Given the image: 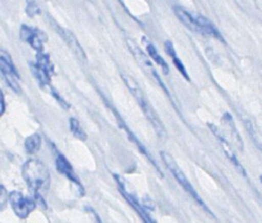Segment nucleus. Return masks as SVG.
I'll return each mask as SVG.
<instances>
[{"label": "nucleus", "instance_id": "nucleus-1", "mask_svg": "<svg viewBox=\"0 0 262 223\" xmlns=\"http://www.w3.org/2000/svg\"><path fill=\"white\" fill-rule=\"evenodd\" d=\"M22 175L25 183L34 194L37 205L40 204L42 207H45L46 204L43 202L42 195L47 193L50 185V174L47 167L40 160H28L23 165Z\"/></svg>", "mask_w": 262, "mask_h": 223}, {"label": "nucleus", "instance_id": "nucleus-2", "mask_svg": "<svg viewBox=\"0 0 262 223\" xmlns=\"http://www.w3.org/2000/svg\"><path fill=\"white\" fill-rule=\"evenodd\" d=\"M160 155H161V159H162L163 162H164V165L167 166V168L170 170V172L172 173V175L177 179V181L180 183V185H181L183 188H184V190H185L191 197H193V198H194L200 206H202V207H203L206 211H208L209 213L212 214V212H211L210 210H209V208L206 206L205 202H204L202 198H200V196L198 195V193L194 190V187L191 186V184L189 183L187 177L185 176L184 173H183L182 169L179 167V165L177 164V161L174 160V158L170 155V153L165 152V151H161Z\"/></svg>", "mask_w": 262, "mask_h": 223}, {"label": "nucleus", "instance_id": "nucleus-3", "mask_svg": "<svg viewBox=\"0 0 262 223\" xmlns=\"http://www.w3.org/2000/svg\"><path fill=\"white\" fill-rule=\"evenodd\" d=\"M9 203L11 204V207L17 217L25 219L29 217V214L35 210L37 206V202L31 197H25L22 193L13 191L9 194Z\"/></svg>", "mask_w": 262, "mask_h": 223}, {"label": "nucleus", "instance_id": "nucleus-4", "mask_svg": "<svg viewBox=\"0 0 262 223\" xmlns=\"http://www.w3.org/2000/svg\"><path fill=\"white\" fill-rule=\"evenodd\" d=\"M0 63H2V73L4 75L5 81L8 84V86L11 87L15 93L20 94L21 87H20V84L17 83V80L20 79L19 72L16 71V69L11 60V57L9 56V54L6 53V51H2Z\"/></svg>", "mask_w": 262, "mask_h": 223}, {"label": "nucleus", "instance_id": "nucleus-5", "mask_svg": "<svg viewBox=\"0 0 262 223\" xmlns=\"http://www.w3.org/2000/svg\"><path fill=\"white\" fill-rule=\"evenodd\" d=\"M208 126L209 128H210L211 132L214 134V136L216 137V140L220 142L222 148L225 152L226 157L229 158V160L232 162V164L234 165V167L237 169V171H239V172L242 173V175L246 176V172H245V169H244V167L241 165V162L238 160V158L236 157V155H235V152L233 151L232 147L230 146V143L229 141L226 140V136L222 133V131L220 130V127H217L215 124L213 123H208Z\"/></svg>", "mask_w": 262, "mask_h": 223}, {"label": "nucleus", "instance_id": "nucleus-6", "mask_svg": "<svg viewBox=\"0 0 262 223\" xmlns=\"http://www.w3.org/2000/svg\"><path fill=\"white\" fill-rule=\"evenodd\" d=\"M20 37L22 40L29 42L30 46L36 51H42L43 45L47 41V35L43 32L22 25L20 30Z\"/></svg>", "mask_w": 262, "mask_h": 223}, {"label": "nucleus", "instance_id": "nucleus-7", "mask_svg": "<svg viewBox=\"0 0 262 223\" xmlns=\"http://www.w3.org/2000/svg\"><path fill=\"white\" fill-rule=\"evenodd\" d=\"M56 168H57L59 173L67 176L69 179V181H71L77 187L78 195L83 196L84 188H83L82 183L80 182V180H78V177L74 173L71 164H70L69 160L63 155H61V153H58V156L56 158Z\"/></svg>", "mask_w": 262, "mask_h": 223}, {"label": "nucleus", "instance_id": "nucleus-8", "mask_svg": "<svg viewBox=\"0 0 262 223\" xmlns=\"http://www.w3.org/2000/svg\"><path fill=\"white\" fill-rule=\"evenodd\" d=\"M141 107L144 111L146 118L148 119V121H149L150 124L152 125L157 135L161 137V139H164V137L167 136V131H165V127L161 121V119L159 118L158 115H157L154 108L149 104H148L147 101H145L143 105H141Z\"/></svg>", "mask_w": 262, "mask_h": 223}, {"label": "nucleus", "instance_id": "nucleus-9", "mask_svg": "<svg viewBox=\"0 0 262 223\" xmlns=\"http://www.w3.org/2000/svg\"><path fill=\"white\" fill-rule=\"evenodd\" d=\"M174 13L179 18V20L185 25L186 28H188L189 30H191L193 32L196 33H200V28L198 25V22L196 20V15L189 13L187 10H185L184 8L176 6L173 8ZM202 34V33H200Z\"/></svg>", "mask_w": 262, "mask_h": 223}, {"label": "nucleus", "instance_id": "nucleus-10", "mask_svg": "<svg viewBox=\"0 0 262 223\" xmlns=\"http://www.w3.org/2000/svg\"><path fill=\"white\" fill-rule=\"evenodd\" d=\"M196 20L200 28V33L204 34V35H209L216 39H220L221 41H224V38L222 37L221 33L214 27V24L210 20H208L207 18H205V16L199 15V14H196Z\"/></svg>", "mask_w": 262, "mask_h": 223}, {"label": "nucleus", "instance_id": "nucleus-11", "mask_svg": "<svg viewBox=\"0 0 262 223\" xmlns=\"http://www.w3.org/2000/svg\"><path fill=\"white\" fill-rule=\"evenodd\" d=\"M126 42H127V46H128V49L130 51V54H132L135 57L136 61L139 64H141L143 68L149 69V70L152 71V73H154L155 70L152 69V64L150 62V57L148 58V56L144 53V51L141 49V47H139L135 41L130 40V39H127Z\"/></svg>", "mask_w": 262, "mask_h": 223}, {"label": "nucleus", "instance_id": "nucleus-12", "mask_svg": "<svg viewBox=\"0 0 262 223\" xmlns=\"http://www.w3.org/2000/svg\"><path fill=\"white\" fill-rule=\"evenodd\" d=\"M121 76H122V80L124 81L126 87L130 92V94H132L134 98L137 100L139 106L143 105L145 101H147L141 86H139V84L136 82L135 79H133L132 76H129L128 74H122Z\"/></svg>", "mask_w": 262, "mask_h": 223}, {"label": "nucleus", "instance_id": "nucleus-13", "mask_svg": "<svg viewBox=\"0 0 262 223\" xmlns=\"http://www.w3.org/2000/svg\"><path fill=\"white\" fill-rule=\"evenodd\" d=\"M164 49H165V53L168 54V56L171 57L172 61L174 63V65H176V68L179 70V72L182 74L183 78H184L186 81H190L189 79V75H188V72L186 70L185 65L183 64V62L180 60V58L178 57V54H177V50L176 48H174L172 41L170 40H167L164 42Z\"/></svg>", "mask_w": 262, "mask_h": 223}, {"label": "nucleus", "instance_id": "nucleus-14", "mask_svg": "<svg viewBox=\"0 0 262 223\" xmlns=\"http://www.w3.org/2000/svg\"><path fill=\"white\" fill-rule=\"evenodd\" d=\"M31 70L34 78L36 79L40 84V86H48V85H50L52 72L49 71L48 69L43 68L35 62V63H31Z\"/></svg>", "mask_w": 262, "mask_h": 223}, {"label": "nucleus", "instance_id": "nucleus-15", "mask_svg": "<svg viewBox=\"0 0 262 223\" xmlns=\"http://www.w3.org/2000/svg\"><path fill=\"white\" fill-rule=\"evenodd\" d=\"M63 35H64V38L67 40V44L69 45L70 49H71L73 51V54L80 59V60H83V61H86V54L85 51L83 49V47L81 46L80 42H78L77 38L75 37L74 34L72 32L70 31H63Z\"/></svg>", "mask_w": 262, "mask_h": 223}, {"label": "nucleus", "instance_id": "nucleus-16", "mask_svg": "<svg viewBox=\"0 0 262 223\" xmlns=\"http://www.w3.org/2000/svg\"><path fill=\"white\" fill-rule=\"evenodd\" d=\"M146 48H147L148 56H149L154 60V61L161 68L162 72L165 75H168L169 72H170L169 65H168L167 62H165V60L161 57V55L158 53V50H157V48L151 44V42H147Z\"/></svg>", "mask_w": 262, "mask_h": 223}, {"label": "nucleus", "instance_id": "nucleus-17", "mask_svg": "<svg viewBox=\"0 0 262 223\" xmlns=\"http://www.w3.org/2000/svg\"><path fill=\"white\" fill-rule=\"evenodd\" d=\"M222 119H223V123L225 124L226 127H228L230 136L232 137L233 141L239 146L241 149H243V142H242V139H241L237 128H236V126H235V122L233 120V117L230 114L226 113V114H224Z\"/></svg>", "mask_w": 262, "mask_h": 223}, {"label": "nucleus", "instance_id": "nucleus-18", "mask_svg": "<svg viewBox=\"0 0 262 223\" xmlns=\"http://www.w3.org/2000/svg\"><path fill=\"white\" fill-rule=\"evenodd\" d=\"M120 192H121V194H122V195H123L124 198L128 202V204H129L130 206H132V208H134V209H135V211L139 214V216H141V217L143 218V220H144L145 222H149V221H151L149 218L147 217V213L145 212L143 206H142L141 204H139V203L134 198V197H133L132 195L128 194L125 190L123 191V188H122V187H120Z\"/></svg>", "mask_w": 262, "mask_h": 223}, {"label": "nucleus", "instance_id": "nucleus-19", "mask_svg": "<svg viewBox=\"0 0 262 223\" xmlns=\"http://www.w3.org/2000/svg\"><path fill=\"white\" fill-rule=\"evenodd\" d=\"M40 146H41V137L39 134L31 135L24 142L25 150L28 153H31V155L37 152L40 149Z\"/></svg>", "mask_w": 262, "mask_h": 223}, {"label": "nucleus", "instance_id": "nucleus-20", "mask_svg": "<svg viewBox=\"0 0 262 223\" xmlns=\"http://www.w3.org/2000/svg\"><path fill=\"white\" fill-rule=\"evenodd\" d=\"M70 130H71L72 134L76 137V139L81 140V141H86L87 136L86 133L81 126V123L78 122V120L76 118H71L70 119Z\"/></svg>", "mask_w": 262, "mask_h": 223}, {"label": "nucleus", "instance_id": "nucleus-21", "mask_svg": "<svg viewBox=\"0 0 262 223\" xmlns=\"http://www.w3.org/2000/svg\"><path fill=\"white\" fill-rule=\"evenodd\" d=\"M26 13H28V15L31 16V18L40 13V9L36 3V0H26Z\"/></svg>", "mask_w": 262, "mask_h": 223}, {"label": "nucleus", "instance_id": "nucleus-22", "mask_svg": "<svg viewBox=\"0 0 262 223\" xmlns=\"http://www.w3.org/2000/svg\"><path fill=\"white\" fill-rule=\"evenodd\" d=\"M51 95L55 97V99L58 101V104L62 107L63 109H66V110H68V109H70V105L68 104V101H66V99L64 98H62L61 97L59 94H58V92L55 90V88H51Z\"/></svg>", "mask_w": 262, "mask_h": 223}, {"label": "nucleus", "instance_id": "nucleus-23", "mask_svg": "<svg viewBox=\"0 0 262 223\" xmlns=\"http://www.w3.org/2000/svg\"><path fill=\"white\" fill-rule=\"evenodd\" d=\"M0 196H2V202H0V206H2V210L6 208L7 202H9V195L6 191L5 186H0Z\"/></svg>", "mask_w": 262, "mask_h": 223}, {"label": "nucleus", "instance_id": "nucleus-24", "mask_svg": "<svg viewBox=\"0 0 262 223\" xmlns=\"http://www.w3.org/2000/svg\"><path fill=\"white\" fill-rule=\"evenodd\" d=\"M0 101H2V111H0V115H4L5 114V110H6V105H5V96L4 94L2 92V94H0Z\"/></svg>", "mask_w": 262, "mask_h": 223}, {"label": "nucleus", "instance_id": "nucleus-25", "mask_svg": "<svg viewBox=\"0 0 262 223\" xmlns=\"http://www.w3.org/2000/svg\"><path fill=\"white\" fill-rule=\"evenodd\" d=\"M260 181H261V184H262V175L260 176Z\"/></svg>", "mask_w": 262, "mask_h": 223}]
</instances>
